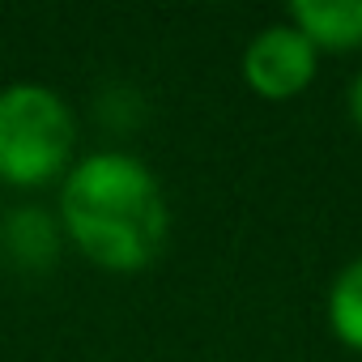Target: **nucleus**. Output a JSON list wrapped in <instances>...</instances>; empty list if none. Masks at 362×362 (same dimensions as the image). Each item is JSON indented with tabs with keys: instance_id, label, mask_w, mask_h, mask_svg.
<instances>
[{
	"instance_id": "1",
	"label": "nucleus",
	"mask_w": 362,
	"mask_h": 362,
	"mask_svg": "<svg viewBox=\"0 0 362 362\" xmlns=\"http://www.w3.org/2000/svg\"><path fill=\"white\" fill-rule=\"evenodd\" d=\"M60 230L103 273H145L170 239L158 175L128 149H98L60 179Z\"/></svg>"
},
{
	"instance_id": "2",
	"label": "nucleus",
	"mask_w": 362,
	"mask_h": 362,
	"mask_svg": "<svg viewBox=\"0 0 362 362\" xmlns=\"http://www.w3.org/2000/svg\"><path fill=\"white\" fill-rule=\"evenodd\" d=\"M77 119L73 107L39 81L0 90V184L18 192L47 188L73 170Z\"/></svg>"
},
{
	"instance_id": "3",
	"label": "nucleus",
	"mask_w": 362,
	"mask_h": 362,
	"mask_svg": "<svg viewBox=\"0 0 362 362\" xmlns=\"http://www.w3.org/2000/svg\"><path fill=\"white\" fill-rule=\"evenodd\" d=\"M243 81L256 98L269 103H286L294 94H303L315 81L320 69V52L307 43V35L290 22H273L260 26L252 35V43L243 47Z\"/></svg>"
},
{
	"instance_id": "4",
	"label": "nucleus",
	"mask_w": 362,
	"mask_h": 362,
	"mask_svg": "<svg viewBox=\"0 0 362 362\" xmlns=\"http://www.w3.org/2000/svg\"><path fill=\"white\" fill-rule=\"evenodd\" d=\"M64 230L60 218L39 209V205H18L0 218V256H5L18 273H47L60 260Z\"/></svg>"
},
{
	"instance_id": "5",
	"label": "nucleus",
	"mask_w": 362,
	"mask_h": 362,
	"mask_svg": "<svg viewBox=\"0 0 362 362\" xmlns=\"http://www.w3.org/2000/svg\"><path fill=\"white\" fill-rule=\"evenodd\" d=\"M286 22L298 26L315 52L362 47V0H294Z\"/></svg>"
},
{
	"instance_id": "6",
	"label": "nucleus",
	"mask_w": 362,
	"mask_h": 362,
	"mask_svg": "<svg viewBox=\"0 0 362 362\" xmlns=\"http://www.w3.org/2000/svg\"><path fill=\"white\" fill-rule=\"evenodd\" d=\"M324 315H328L332 337H337L345 349L362 354V256L349 260V264L332 277Z\"/></svg>"
},
{
	"instance_id": "7",
	"label": "nucleus",
	"mask_w": 362,
	"mask_h": 362,
	"mask_svg": "<svg viewBox=\"0 0 362 362\" xmlns=\"http://www.w3.org/2000/svg\"><path fill=\"white\" fill-rule=\"evenodd\" d=\"M349 119H354V128L362 132V73L349 81Z\"/></svg>"
}]
</instances>
